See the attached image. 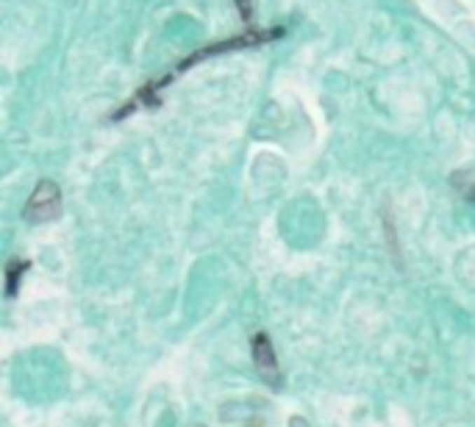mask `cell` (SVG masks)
Returning a JSON list of instances; mask_svg holds the SVG:
<instances>
[{
	"label": "cell",
	"instance_id": "cell-6",
	"mask_svg": "<svg viewBox=\"0 0 475 427\" xmlns=\"http://www.w3.org/2000/svg\"><path fill=\"white\" fill-rule=\"evenodd\" d=\"M467 197H470V200H475V189H470V192H467Z\"/></svg>",
	"mask_w": 475,
	"mask_h": 427
},
{
	"label": "cell",
	"instance_id": "cell-3",
	"mask_svg": "<svg viewBox=\"0 0 475 427\" xmlns=\"http://www.w3.org/2000/svg\"><path fill=\"white\" fill-rule=\"evenodd\" d=\"M253 363H256L259 374H261L267 383L278 386L281 372H278L275 350H273V342H270V336H267V333H256V336H253Z\"/></svg>",
	"mask_w": 475,
	"mask_h": 427
},
{
	"label": "cell",
	"instance_id": "cell-5",
	"mask_svg": "<svg viewBox=\"0 0 475 427\" xmlns=\"http://www.w3.org/2000/svg\"><path fill=\"white\" fill-rule=\"evenodd\" d=\"M20 272H25V264H17V261H14V264L8 267V294H14V286H17V275H20Z\"/></svg>",
	"mask_w": 475,
	"mask_h": 427
},
{
	"label": "cell",
	"instance_id": "cell-4",
	"mask_svg": "<svg viewBox=\"0 0 475 427\" xmlns=\"http://www.w3.org/2000/svg\"><path fill=\"white\" fill-rule=\"evenodd\" d=\"M237 8L239 14H242V20L247 25H253V0H237Z\"/></svg>",
	"mask_w": 475,
	"mask_h": 427
},
{
	"label": "cell",
	"instance_id": "cell-1",
	"mask_svg": "<svg viewBox=\"0 0 475 427\" xmlns=\"http://www.w3.org/2000/svg\"><path fill=\"white\" fill-rule=\"evenodd\" d=\"M62 214V192L53 181H39L36 189L31 192L28 197V206H25V219L28 222H50Z\"/></svg>",
	"mask_w": 475,
	"mask_h": 427
},
{
	"label": "cell",
	"instance_id": "cell-2",
	"mask_svg": "<svg viewBox=\"0 0 475 427\" xmlns=\"http://www.w3.org/2000/svg\"><path fill=\"white\" fill-rule=\"evenodd\" d=\"M273 36H278V31H264V34H245V36H234V39H228V42H217V45H212V48H206V50H198L192 59H186V62L181 64V70H186V67H192L195 62H200V59H209V56H214V53H228V50H237V48H250V45L270 42Z\"/></svg>",
	"mask_w": 475,
	"mask_h": 427
}]
</instances>
